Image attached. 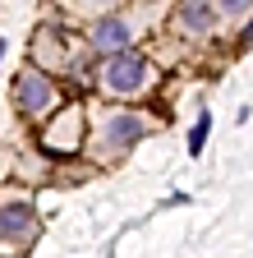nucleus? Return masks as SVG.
<instances>
[{
	"label": "nucleus",
	"instance_id": "obj_1",
	"mask_svg": "<svg viewBox=\"0 0 253 258\" xmlns=\"http://www.w3.org/2000/svg\"><path fill=\"white\" fill-rule=\"evenodd\" d=\"M147 83H152V64L143 55H134V51L111 55L102 64V88H111V92H143Z\"/></svg>",
	"mask_w": 253,
	"mask_h": 258
},
{
	"label": "nucleus",
	"instance_id": "obj_2",
	"mask_svg": "<svg viewBox=\"0 0 253 258\" xmlns=\"http://www.w3.org/2000/svg\"><path fill=\"white\" fill-rule=\"evenodd\" d=\"M14 106L23 115H46L55 106V83H51V74H42V70L19 74V83H14Z\"/></svg>",
	"mask_w": 253,
	"mask_h": 258
},
{
	"label": "nucleus",
	"instance_id": "obj_3",
	"mask_svg": "<svg viewBox=\"0 0 253 258\" xmlns=\"http://www.w3.org/2000/svg\"><path fill=\"white\" fill-rule=\"evenodd\" d=\"M78 139H83V115H78V106H69L51 120V129L42 134V148L65 157V152H78Z\"/></svg>",
	"mask_w": 253,
	"mask_h": 258
},
{
	"label": "nucleus",
	"instance_id": "obj_4",
	"mask_svg": "<svg viewBox=\"0 0 253 258\" xmlns=\"http://www.w3.org/2000/svg\"><path fill=\"white\" fill-rule=\"evenodd\" d=\"M134 46V28L124 23V19H102L97 28H92V51H102L106 60L111 55H124Z\"/></svg>",
	"mask_w": 253,
	"mask_h": 258
},
{
	"label": "nucleus",
	"instance_id": "obj_5",
	"mask_svg": "<svg viewBox=\"0 0 253 258\" xmlns=\"http://www.w3.org/2000/svg\"><path fill=\"white\" fill-rule=\"evenodd\" d=\"M143 115H134V111H115L111 120H106V129H102V148H111V152H124L134 139H143Z\"/></svg>",
	"mask_w": 253,
	"mask_h": 258
},
{
	"label": "nucleus",
	"instance_id": "obj_6",
	"mask_svg": "<svg viewBox=\"0 0 253 258\" xmlns=\"http://www.w3.org/2000/svg\"><path fill=\"white\" fill-rule=\"evenodd\" d=\"M37 235V212L28 203H0V240H33Z\"/></svg>",
	"mask_w": 253,
	"mask_h": 258
},
{
	"label": "nucleus",
	"instance_id": "obj_7",
	"mask_svg": "<svg viewBox=\"0 0 253 258\" xmlns=\"http://www.w3.org/2000/svg\"><path fill=\"white\" fill-rule=\"evenodd\" d=\"M212 23H216V10L207 5V0H184L180 14H175V28L180 32H198V37H203Z\"/></svg>",
	"mask_w": 253,
	"mask_h": 258
},
{
	"label": "nucleus",
	"instance_id": "obj_8",
	"mask_svg": "<svg viewBox=\"0 0 253 258\" xmlns=\"http://www.w3.org/2000/svg\"><path fill=\"white\" fill-rule=\"evenodd\" d=\"M221 10L226 14H244V10H253V0H221Z\"/></svg>",
	"mask_w": 253,
	"mask_h": 258
},
{
	"label": "nucleus",
	"instance_id": "obj_9",
	"mask_svg": "<svg viewBox=\"0 0 253 258\" xmlns=\"http://www.w3.org/2000/svg\"><path fill=\"white\" fill-rule=\"evenodd\" d=\"M244 42H248V46H253V23H248V28H244Z\"/></svg>",
	"mask_w": 253,
	"mask_h": 258
},
{
	"label": "nucleus",
	"instance_id": "obj_10",
	"mask_svg": "<svg viewBox=\"0 0 253 258\" xmlns=\"http://www.w3.org/2000/svg\"><path fill=\"white\" fill-rule=\"evenodd\" d=\"M88 5H115V0H88Z\"/></svg>",
	"mask_w": 253,
	"mask_h": 258
}]
</instances>
